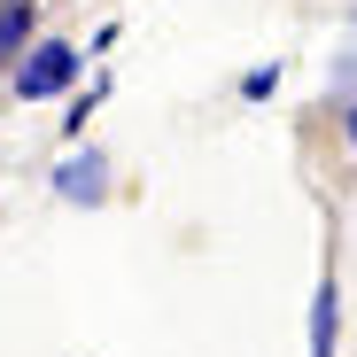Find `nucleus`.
<instances>
[{"instance_id":"1","label":"nucleus","mask_w":357,"mask_h":357,"mask_svg":"<svg viewBox=\"0 0 357 357\" xmlns=\"http://www.w3.org/2000/svg\"><path fill=\"white\" fill-rule=\"evenodd\" d=\"M70 78H78V47H63V39H31V47L16 54V93H24V101L63 93Z\"/></svg>"},{"instance_id":"2","label":"nucleus","mask_w":357,"mask_h":357,"mask_svg":"<svg viewBox=\"0 0 357 357\" xmlns=\"http://www.w3.org/2000/svg\"><path fill=\"white\" fill-rule=\"evenodd\" d=\"M334 342H342V287L326 272L319 295H311V357H334Z\"/></svg>"},{"instance_id":"3","label":"nucleus","mask_w":357,"mask_h":357,"mask_svg":"<svg viewBox=\"0 0 357 357\" xmlns=\"http://www.w3.org/2000/svg\"><path fill=\"white\" fill-rule=\"evenodd\" d=\"M54 195H70V202H101V195H109L101 155H93V148H86V155H70L63 171H54Z\"/></svg>"},{"instance_id":"4","label":"nucleus","mask_w":357,"mask_h":357,"mask_svg":"<svg viewBox=\"0 0 357 357\" xmlns=\"http://www.w3.org/2000/svg\"><path fill=\"white\" fill-rule=\"evenodd\" d=\"M24 47H31V0H0V70H16Z\"/></svg>"},{"instance_id":"5","label":"nucleus","mask_w":357,"mask_h":357,"mask_svg":"<svg viewBox=\"0 0 357 357\" xmlns=\"http://www.w3.org/2000/svg\"><path fill=\"white\" fill-rule=\"evenodd\" d=\"M272 86H280V63H272V70H249V78H241V93H249V101H264Z\"/></svg>"},{"instance_id":"6","label":"nucleus","mask_w":357,"mask_h":357,"mask_svg":"<svg viewBox=\"0 0 357 357\" xmlns=\"http://www.w3.org/2000/svg\"><path fill=\"white\" fill-rule=\"evenodd\" d=\"M342 125H349V148H357V101H349V109H342Z\"/></svg>"},{"instance_id":"7","label":"nucleus","mask_w":357,"mask_h":357,"mask_svg":"<svg viewBox=\"0 0 357 357\" xmlns=\"http://www.w3.org/2000/svg\"><path fill=\"white\" fill-rule=\"evenodd\" d=\"M342 86H357V54H349V63H342Z\"/></svg>"}]
</instances>
